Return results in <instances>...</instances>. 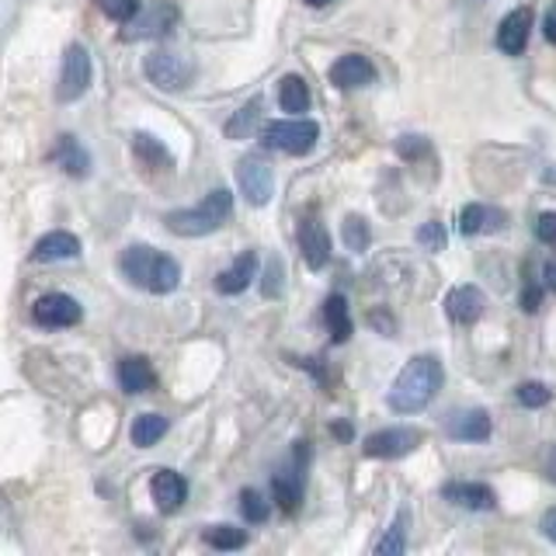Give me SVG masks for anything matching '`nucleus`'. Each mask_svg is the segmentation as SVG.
<instances>
[{
    "label": "nucleus",
    "mask_w": 556,
    "mask_h": 556,
    "mask_svg": "<svg viewBox=\"0 0 556 556\" xmlns=\"http://www.w3.org/2000/svg\"><path fill=\"white\" fill-rule=\"evenodd\" d=\"M442 390V362L434 355H414L404 372L393 379L387 393V407L396 414H417L425 410Z\"/></svg>",
    "instance_id": "obj_1"
},
{
    "label": "nucleus",
    "mask_w": 556,
    "mask_h": 556,
    "mask_svg": "<svg viewBox=\"0 0 556 556\" xmlns=\"http://www.w3.org/2000/svg\"><path fill=\"white\" fill-rule=\"evenodd\" d=\"M122 275H126L132 286L147 289L153 295H167L181 282V265L174 257L147 248V243H132V248L122 254Z\"/></svg>",
    "instance_id": "obj_2"
},
{
    "label": "nucleus",
    "mask_w": 556,
    "mask_h": 556,
    "mask_svg": "<svg viewBox=\"0 0 556 556\" xmlns=\"http://www.w3.org/2000/svg\"><path fill=\"white\" fill-rule=\"evenodd\" d=\"M230 216H233V195L226 188H213L199 205L167 213L164 223H167V230L178 237H208V233H216Z\"/></svg>",
    "instance_id": "obj_3"
},
{
    "label": "nucleus",
    "mask_w": 556,
    "mask_h": 556,
    "mask_svg": "<svg viewBox=\"0 0 556 556\" xmlns=\"http://www.w3.org/2000/svg\"><path fill=\"white\" fill-rule=\"evenodd\" d=\"M306 473H309V445L306 442H295L289 459L275 469L271 477V486H275V501L278 508L286 515H295L303 504V494H306Z\"/></svg>",
    "instance_id": "obj_4"
},
{
    "label": "nucleus",
    "mask_w": 556,
    "mask_h": 556,
    "mask_svg": "<svg viewBox=\"0 0 556 556\" xmlns=\"http://www.w3.org/2000/svg\"><path fill=\"white\" fill-rule=\"evenodd\" d=\"M317 122L309 118H278V122H268L265 126V147L268 150H278V153H289V156H303L317 147Z\"/></svg>",
    "instance_id": "obj_5"
},
{
    "label": "nucleus",
    "mask_w": 556,
    "mask_h": 556,
    "mask_svg": "<svg viewBox=\"0 0 556 556\" xmlns=\"http://www.w3.org/2000/svg\"><path fill=\"white\" fill-rule=\"evenodd\" d=\"M143 70H147L150 84L161 87V91H185V87L191 84V77H195V66H191V60L181 56V52H170V49L150 52Z\"/></svg>",
    "instance_id": "obj_6"
},
{
    "label": "nucleus",
    "mask_w": 556,
    "mask_h": 556,
    "mask_svg": "<svg viewBox=\"0 0 556 556\" xmlns=\"http://www.w3.org/2000/svg\"><path fill=\"white\" fill-rule=\"evenodd\" d=\"M91 77H94L91 52L74 42V46L66 49V56H63V74H60V84H56V98L63 104L84 98L87 87H91Z\"/></svg>",
    "instance_id": "obj_7"
},
{
    "label": "nucleus",
    "mask_w": 556,
    "mask_h": 556,
    "mask_svg": "<svg viewBox=\"0 0 556 556\" xmlns=\"http://www.w3.org/2000/svg\"><path fill=\"white\" fill-rule=\"evenodd\" d=\"M174 25H178V8L170 0H161V4H150L147 11L139 8V14L129 22V28L122 31L126 42H139V39H161Z\"/></svg>",
    "instance_id": "obj_8"
},
{
    "label": "nucleus",
    "mask_w": 556,
    "mask_h": 556,
    "mask_svg": "<svg viewBox=\"0 0 556 556\" xmlns=\"http://www.w3.org/2000/svg\"><path fill=\"white\" fill-rule=\"evenodd\" d=\"M237 185L251 205H268L275 195V174L268 161H261V156H243L237 164Z\"/></svg>",
    "instance_id": "obj_9"
},
{
    "label": "nucleus",
    "mask_w": 556,
    "mask_h": 556,
    "mask_svg": "<svg viewBox=\"0 0 556 556\" xmlns=\"http://www.w3.org/2000/svg\"><path fill=\"white\" fill-rule=\"evenodd\" d=\"M421 445V431L417 428H387L365 439V456L369 459H404Z\"/></svg>",
    "instance_id": "obj_10"
},
{
    "label": "nucleus",
    "mask_w": 556,
    "mask_h": 556,
    "mask_svg": "<svg viewBox=\"0 0 556 556\" xmlns=\"http://www.w3.org/2000/svg\"><path fill=\"white\" fill-rule=\"evenodd\" d=\"M31 320L49 330L74 327V324H80V303L66 292H49L31 306Z\"/></svg>",
    "instance_id": "obj_11"
},
{
    "label": "nucleus",
    "mask_w": 556,
    "mask_h": 556,
    "mask_svg": "<svg viewBox=\"0 0 556 556\" xmlns=\"http://www.w3.org/2000/svg\"><path fill=\"white\" fill-rule=\"evenodd\" d=\"M483 309H486V295L477 286H456L445 295V317L459 327L477 324L483 317Z\"/></svg>",
    "instance_id": "obj_12"
},
{
    "label": "nucleus",
    "mask_w": 556,
    "mask_h": 556,
    "mask_svg": "<svg viewBox=\"0 0 556 556\" xmlns=\"http://www.w3.org/2000/svg\"><path fill=\"white\" fill-rule=\"evenodd\" d=\"M504 226H508V213L497 205H486V202L466 205L459 216V230L466 237H491V233H501Z\"/></svg>",
    "instance_id": "obj_13"
},
{
    "label": "nucleus",
    "mask_w": 556,
    "mask_h": 556,
    "mask_svg": "<svg viewBox=\"0 0 556 556\" xmlns=\"http://www.w3.org/2000/svg\"><path fill=\"white\" fill-rule=\"evenodd\" d=\"M491 414L486 410H456V414H448V421H445V434L452 442H486L491 439Z\"/></svg>",
    "instance_id": "obj_14"
},
{
    "label": "nucleus",
    "mask_w": 556,
    "mask_h": 556,
    "mask_svg": "<svg viewBox=\"0 0 556 556\" xmlns=\"http://www.w3.org/2000/svg\"><path fill=\"white\" fill-rule=\"evenodd\" d=\"M529 31H532V11L515 8L511 14H504V22L497 25V49L508 52V56H521L529 46Z\"/></svg>",
    "instance_id": "obj_15"
},
{
    "label": "nucleus",
    "mask_w": 556,
    "mask_h": 556,
    "mask_svg": "<svg viewBox=\"0 0 556 556\" xmlns=\"http://www.w3.org/2000/svg\"><path fill=\"white\" fill-rule=\"evenodd\" d=\"M442 497L459 504V508H466V511H494L497 508V494L486 483H469V480L445 483Z\"/></svg>",
    "instance_id": "obj_16"
},
{
    "label": "nucleus",
    "mask_w": 556,
    "mask_h": 556,
    "mask_svg": "<svg viewBox=\"0 0 556 556\" xmlns=\"http://www.w3.org/2000/svg\"><path fill=\"white\" fill-rule=\"evenodd\" d=\"M150 494L156 501V508H161L164 515H170L188 501V483L181 473H174V469H156L153 480H150Z\"/></svg>",
    "instance_id": "obj_17"
},
{
    "label": "nucleus",
    "mask_w": 556,
    "mask_h": 556,
    "mask_svg": "<svg viewBox=\"0 0 556 556\" xmlns=\"http://www.w3.org/2000/svg\"><path fill=\"white\" fill-rule=\"evenodd\" d=\"M300 251H303V261L313 271L327 268V261H330V237H327V226L320 219H303L300 223Z\"/></svg>",
    "instance_id": "obj_18"
},
{
    "label": "nucleus",
    "mask_w": 556,
    "mask_h": 556,
    "mask_svg": "<svg viewBox=\"0 0 556 556\" xmlns=\"http://www.w3.org/2000/svg\"><path fill=\"white\" fill-rule=\"evenodd\" d=\"M376 80V66L352 52V56H341L334 66H330V84L341 87V91H355V87H369Z\"/></svg>",
    "instance_id": "obj_19"
},
{
    "label": "nucleus",
    "mask_w": 556,
    "mask_h": 556,
    "mask_svg": "<svg viewBox=\"0 0 556 556\" xmlns=\"http://www.w3.org/2000/svg\"><path fill=\"white\" fill-rule=\"evenodd\" d=\"M254 278H257V254L254 251H243L230 268L216 275V289L223 295H237V292L248 289Z\"/></svg>",
    "instance_id": "obj_20"
},
{
    "label": "nucleus",
    "mask_w": 556,
    "mask_h": 556,
    "mask_svg": "<svg viewBox=\"0 0 556 556\" xmlns=\"http://www.w3.org/2000/svg\"><path fill=\"white\" fill-rule=\"evenodd\" d=\"M52 161H56L70 178H87L91 174V156L77 143L74 136H60L56 147H52Z\"/></svg>",
    "instance_id": "obj_21"
},
{
    "label": "nucleus",
    "mask_w": 556,
    "mask_h": 556,
    "mask_svg": "<svg viewBox=\"0 0 556 556\" xmlns=\"http://www.w3.org/2000/svg\"><path fill=\"white\" fill-rule=\"evenodd\" d=\"M153 382H156V376H153L147 358L129 355V358L118 362V387L126 390V393H147Z\"/></svg>",
    "instance_id": "obj_22"
},
{
    "label": "nucleus",
    "mask_w": 556,
    "mask_h": 556,
    "mask_svg": "<svg viewBox=\"0 0 556 556\" xmlns=\"http://www.w3.org/2000/svg\"><path fill=\"white\" fill-rule=\"evenodd\" d=\"M80 254V240L66 230L46 233L39 243H35V261H70Z\"/></svg>",
    "instance_id": "obj_23"
},
{
    "label": "nucleus",
    "mask_w": 556,
    "mask_h": 556,
    "mask_svg": "<svg viewBox=\"0 0 556 556\" xmlns=\"http://www.w3.org/2000/svg\"><path fill=\"white\" fill-rule=\"evenodd\" d=\"M132 153L139 156V164L150 170H170L174 156L167 153V147H161V139H153L150 132H136L132 136Z\"/></svg>",
    "instance_id": "obj_24"
},
{
    "label": "nucleus",
    "mask_w": 556,
    "mask_h": 556,
    "mask_svg": "<svg viewBox=\"0 0 556 556\" xmlns=\"http://www.w3.org/2000/svg\"><path fill=\"white\" fill-rule=\"evenodd\" d=\"M278 104H282V112H289V115L306 112L309 109V87H306V80L295 77V74L278 80Z\"/></svg>",
    "instance_id": "obj_25"
},
{
    "label": "nucleus",
    "mask_w": 556,
    "mask_h": 556,
    "mask_svg": "<svg viewBox=\"0 0 556 556\" xmlns=\"http://www.w3.org/2000/svg\"><path fill=\"white\" fill-rule=\"evenodd\" d=\"M324 320H327V330H330V341L334 344H344L352 338V313H348V303L341 295H330L324 303Z\"/></svg>",
    "instance_id": "obj_26"
},
{
    "label": "nucleus",
    "mask_w": 556,
    "mask_h": 556,
    "mask_svg": "<svg viewBox=\"0 0 556 556\" xmlns=\"http://www.w3.org/2000/svg\"><path fill=\"white\" fill-rule=\"evenodd\" d=\"M167 417H161V414H139L136 421H132V442L139 445V448H150V445H156L167 434Z\"/></svg>",
    "instance_id": "obj_27"
},
{
    "label": "nucleus",
    "mask_w": 556,
    "mask_h": 556,
    "mask_svg": "<svg viewBox=\"0 0 556 556\" xmlns=\"http://www.w3.org/2000/svg\"><path fill=\"white\" fill-rule=\"evenodd\" d=\"M407 529H410V511L404 508L396 518H393V526L387 532V539L376 546V556H400L407 549Z\"/></svg>",
    "instance_id": "obj_28"
},
{
    "label": "nucleus",
    "mask_w": 556,
    "mask_h": 556,
    "mask_svg": "<svg viewBox=\"0 0 556 556\" xmlns=\"http://www.w3.org/2000/svg\"><path fill=\"white\" fill-rule=\"evenodd\" d=\"M257 118H261V98H251L243 109L226 122V136H233V139H248L251 129L257 126Z\"/></svg>",
    "instance_id": "obj_29"
},
{
    "label": "nucleus",
    "mask_w": 556,
    "mask_h": 556,
    "mask_svg": "<svg viewBox=\"0 0 556 556\" xmlns=\"http://www.w3.org/2000/svg\"><path fill=\"white\" fill-rule=\"evenodd\" d=\"M341 237H344V248H348V251L365 254V251H369L372 230H369V223H365L362 216H348L344 226H341Z\"/></svg>",
    "instance_id": "obj_30"
},
{
    "label": "nucleus",
    "mask_w": 556,
    "mask_h": 556,
    "mask_svg": "<svg viewBox=\"0 0 556 556\" xmlns=\"http://www.w3.org/2000/svg\"><path fill=\"white\" fill-rule=\"evenodd\" d=\"M205 546H213V549H243L248 546V532L243 529H233V526H213V529H205Z\"/></svg>",
    "instance_id": "obj_31"
},
{
    "label": "nucleus",
    "mask_w": 556,
    "mask_h": 556,
    "mask_svg": "<svg viewBox=\"0 0 556 556\" xmlns=\"http://www.w3.org/2000/svg\"><path fill=\"white\" fill-rule=\"evenodd\" d=\"M268 501L261 491H254V486H248V491H240V515L251 521V526H261V521H268Z\"/></svg>",
    "instance_id": "obj_32"
},
{
    "label": "nucleus",
    "mask_w": 556,
    "mask_h": 556,
    "mask_svg": "<svg viewBox=\"0 0 556 556\" xmlns=\"http://www.w3.org/2000/svg\"><path fill=\"white\" fill-rule=\"evenodd\" d=\"M417 243H421L425 251H431V254H439V251H445V226L439 223V219H431V223H425V226H417Z\"/></svg>",
    "instance_id": "obj_33"
},
{
    "label": "nucleus",
    "mask_w": 556,
    "mask_h": 556,
    "mask_svg": "<svg viewBox=\"0 0 556 556\" xmlns=\"http://www.w3.org/2000/svg\"><path fill=\"white\" fill-rule=\"evenodd\" d=\"M98 8L112 17V22H122V25H129L132 17L139 14V0H98Z\"/></svg>",
    "instance_id": "obj_34"
},
{
    "label": "nucleus",
    "mask_w": 556,
    "mask_h": 556,
    "mask_svg": "<svg viewBox=\"0 0 556 556\" xmlns=\"http://www.w3.org/2000/svg\"><path fill=\"white\" fill-rule=\"evenodd\" d=\"M515 396H518L521 407H546L553 400L549 387H543V382H521V387L515 390Z\"/></svg>",
    "instance_id": "obj_35"
},
{
    "label": "nucleus",
    "mask_w": 556,
    "mask_h": 556,
    "mask_svg": "<svg viewBox=\"0 0 556 556\" xmlns=\"http://www.w3.org/2000/svg\"><path fill=\"white\" fill-rule=\"evenodd\" d=\"M396 153L404 156V161H417V156L428 153V139L425 136H404V139H396Z\"/></svg>",
    "instance_id": "obj_36"
},
{
    "label": "nucleus",
    "mask_w": 556,
    "mask_h": 556,
    "mask_svg": "<svg viewBox=\"0 0 556 556\" xmlns=\"http://www.w3.org/2000/svg\"><path fill=\"white\" fill-rule=\"evenodd\" d=\"M261 292L275 300L278 292H282V265L278 261H268V271H265V282H261Z\"/></svg>",
    "instance_id": "obj_37"
},
{
    "label": "nucleus",
    "mask_w": 556,
    "mask_h": 556,
    "mask_svg": "<svg viewBox=\"0 0 556 556\" xmlns=\"http://www.w3.org/2000/svg\"><path fill=\"white\" fill-rule=\"evenodd\" d=\"M535 237L553 248V243H556V213H543L535 219Z\"/></svg>",
    "instance_id": "obj_38"
},
{
    "label": "nucleus",
    "mask_w": 556,
    "mask_h": 556,
    "mask_svg": "<svg viewBox=\"0 0 556 556\" xmlns=\"http://www.w3.org/2000/svg\"><path fill=\"white\" fill-rule=\"evenodd\" d=\"M539 303H543V289L532 286V282H526V292H521V309H526V313H535Z\"/></svg>",
    "instance_id": "obj_39"
},
{
    "label": "nucleus",
    "mask_w": 556,
    "mask_h": 556,
    "mask_svg": "<svg viewBox=\"0 0 556 556\" xmlns=\"http://www.w3.org/2000/svg\"><path fill=\"white\" fill-rule=\"evenodd\" d=\"M543 35H546V42H553V46H556V8L546 14V22H543Z\"/></svg>",
    "instance_id": "obj_40"
},
{
    "label": "nucleus",
    "mask_w": 556,
    "mask_h": 556,
    "mask_svg": "<svg viewBox=\"0 0 556 556\" xmlns=\"http://www.w3.org/2000/svg\"><path fill=\"white\" fill-rule=\"evenodd\" d=\"M543 532H546V539H553V543H556V508H549L543 515Z\"/></svg>",
    "instance_id": "obj_41"
},
{
    "label": "nucleus",
    "mask_w": 556,
    "mask_h": 556,
    "mask_svg": "<svg viewBox=\"0 0 556 556\" xmlns=\"http://www.w3.org/2000/svg\"><path fill=\"white\" fill-rule=\"evenodd\" d=\"M543 282H546V289H549V292H556V257H553V261H546V268H543Z\"/></svg>",
    "instance_id": "obj_42"
},
{
    "label": "nucleus",
    "mask_w": 556,
    "mask_h": 556,
    "mask_svg": "<svg viewBox=\"0 0 556 556\" xmlns=\"http://www.w3.org/2000/svg\"><path fill=\"white\" fill-rule=\"evenodd\" d=\"M330 431H334V439H341V442H348V439H352V434H355V431H352V425H341V421H338L334 428H330Z\"/></svg>",
    "instance_id": "obj_43"
},
{
    "label": "nucleus",
    "mask_w": 556,
    "mask_h": 556,
    "mask_svg": "<svg viewBox=\"0 0 556 556\" xmlns=\"http://www.w3.org/2000/svg\"><path fill=\"white\" fill-rule=\"evenodd\" d=\"M546 473H549V480L556 483V445L549 448V456H546Z\"/></svg>",
    "instance_id": "obj_44"
},
{
    "label": "nucleus",
    "mask_w": 556,
    "mask_h": 556,
    "mask_svg": "<svg viewBox=\"0 0 556 556\" xmlns=\"http://www.w3.org/2000/svg\"><path fill=\"white\" fill-rule=\"evenodd\" d=\"M306 4H309V8H327L330 0H306Z\"/></svg>",
    "instance_id": "obj_45"
}]
</instances>
